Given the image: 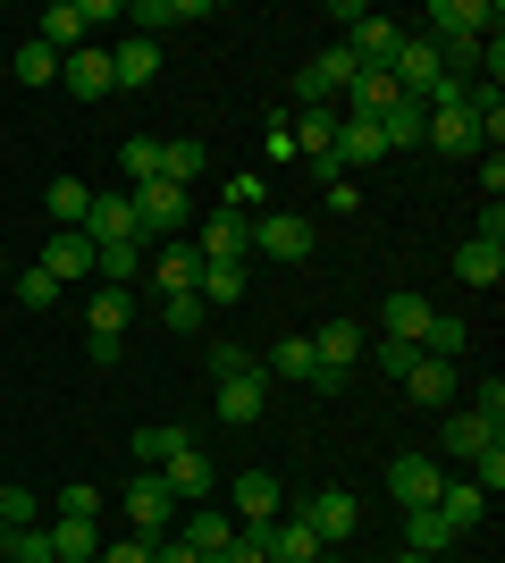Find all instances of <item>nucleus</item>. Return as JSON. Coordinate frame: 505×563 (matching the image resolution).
<instances>
[{"mask_svg": "<svg viewBox=\"0 0 505 563\" xmlns=\"http://www.w3.org/2000/svg\"><path fill=\"white\" fill-rule=\"evenodd\" d=\"M421 34H430L438 51L488 43V34H497V9H488V0H430V9H421Z\"/></svg>", "mask_w": 505, "mask_h": 563, "instance_id": "1", "label": "nucleus"}, {"mask_svg": "<svg viewBox=\"0 0 505 563\" xmlns=\"http://www.w3.org/2000/svg\"><path fill=\"white\" fill-rule=\"evenodd\" d=\"M119 514H127V530H135V539H168V530H177V496H168L161 471H135V479H127V496H119Z\"/></svg>", "mask_w": 505, "mask_h": 563, "instance_id": "2", "label": "nucleus"}, {"mask_svg": "<svg viewBox=\"0 0 505 563\" xmlns=\"http://www.w3.org/2000/svg\"><path fill=\"white\" fill-rule=\"evenodd\" d=\"M127 202H135V235H144V244H161V235H177V228L194 219L186 186H168V177H152V186H127Z\"/></svg>", "mask_w": 505, "mask_h": 563, "instance_id": "3", "label": "nucleus"}, {"mask_svg": "<svg viewBox=\"0 0 505 563\" xmlns=\"http://www.w3.org/2000/svg\"><path fill=\"white\" fill-rule=\"evenodd\" d=\"M253 253L278 261V269L312 261V219H295V211H262V219H253Z\"/></svg>", "mask_w": 505, "mask_h": 563, "instance_id": "4", "label": "nucleus"}, {"mask_svg": "<svg viewBox=\"0 0 505 563\" xmlns=\"http://www.w3.org/2000/svg\"><path fill=\"white\" fill-rule=\"evenodd\" d=\"M253 530H262V555H270V563H320V555H329V547H320V530L295 514V505H287L278 521H253Z\"/></svg>", "mask_w": 505, "mask_h": 563, "instance_id": "5", "label": "nucleus"}, {"mask_svg": "<svg viewBox=\"0 0 505 563\" xmlns=\"http://www.w3.org/2000/svg\"><path fill=\"white\" fill-rule=\"evenodd\" d=\"M194 253H202V261H237V269H244V253H253V219L219 202V211L194 228Z\"/></svg>", "mask_w": 505, "mask_h": 563, "instance_id": "6", "label": "nucleus"}, {"mask_svg": "<svg viewBox=\"0 0 505 563\" xmlns=\"http://www.w3.org/2000/svg\"><path fill=\"white\" fill-rule=\"evenodd\" d=\"M211 387H219V421H228V429H253V421H262V404H270L262 362H253V371H237V378H211Z\"/></svg>", "mask_w": 505, "mask_h": 563, "instance_id": "7", "label": "nucleus"}, {"mask_svg": "<svg viewBox=\"0 0 505 563\" xmlns=\"http://www.w3.org/2000/svg\"><path fill=\"white\" fill-rule=\"evenodd\" d=\"M194 278H202L194 235H161V244H152V286H161V295H194Z\"/></svg>", "mask_w": 505, "mask_h": 563, "instance_id": "8", "label": "nucleus"}, {"mask_svg": "<svg viewBox=\"0 0 505 563\" xmlns=\"http://www.w3.org/2000/svg\"><path fill=\"white\" fill-rule=\"evenodd\" d=\"M43 269H51L59 286H85V278H94V235H85V228H51Z\"/></svg>", "mask_w": 505, "mask_h": 563, "instance_id": "9", "label": "nucleus"}, {"mask_svg": "<svg viewBox=\"0 0 505 563\" xmlns=\"http://www.w3.org/2000/svg\"><path fill=\"white\" fill-rule=\"evenodd\" d=\"M228 514H237L244 530H253V521H278V514H287V488H278L270 471H244L237 488H228Z\"/></svg>", "mask_w": 505, "mask_h": 563, "instance_id": "10", "label": "nucleus"}, {"mask_svg": "<svg viewBox=\"0 0 505 563\" xmlns=\"http://www.w3.org/2000/svg\"><path fill=\"white\" fill-rule=\"evenodd\" d=\"M362 161H387L380 118H337V152H329V168L345 177V168H362Z\"/></svg>", "mask_w": 505, "mask_h": 563, "instance_id": "11", "label": "nucleus"}, {"mask_svg": "<svg viewBox=\"0 0 505 563\" xmlns=\"http://www.w3.org/2000/svg\"><path fill=\"white\" fill-rule=\"evenodd\" d=\"M34 43L68 59V51H85V43H94V25H85V9H76V0H51L43 18H34Z\"/></svg>", "mask_w": 505, "mask_h": 563, "instance_id": "12", "label": "nucleus"}, {"mask_svg": "<svg viewBox=\"0 0 505 563\" xmlns=\"http://www.w3.org/2000/svg\"><path fill=\"white\" fill-rule=\"evenodd\" d=\"M387 488H396V505H438L447 471H438L430 454H396V463H387Z\"/></svg>", "mask_w": 505, "mask_h": 563, "instance_id": "13", "label": "nucleus"}, {"mask_svg": "<svg viewBox=\"0 0 505 563\" xmlns=\"http://www.w3.org/2000/svg\"><path fill=\"white\" fill-rule=\"evenodd\" d=\"M59 85H68V93H85V101H110V93H119V85H110V51H101V43L68 51V59H59Z\"/></svg>", "mask_w": 505, "mask_h": 563, "instance_id": "14", "label": "nucleus"}, {"mask_svg": "<svg viewBox=\"0 0 505 563\" xmlns=\"http://www.w3.org/2000/svg\"><path fill=\"white\" fill-rule=\"evenodd\" d=\"M295 514H304V521H312V530H320V547H337V539H354V496H345V488H320V496H304V505H295Z\"/></svg>", "mask_w": 505, "mask_h": 563, "instance_id": "15", "label": "nucleus"}, {"mask_svg": "<svg viewBox=\"0 0 505 563\" xmlns=\"http://www.w3.org/2000/svg\"><path fill=\"white\" fill-rule=\"evenodd\" d=\"M237 530H244L237 514H219V505H194L177 539H186V547H194V555H202V563H219V555H228V539H237Z\"/></svg>", "mask_w": 505, "mask_h": 563, "instance_id": "16", "label": "nucleus"}, {"mask_svg": "<svg viewBox=\"0 0 505 563\" xmlns=\"http://www.w3.org/2000/svg\"><path fill=\"white\" fill-rule=\"evenodd\" d=\"M396 387H405L421 412H447V404H455V362H430V353H421V362H413Z\"/></svg>", "mask_w": 505, "mask_h": 563, "instance_id": "17", "label": "nucleus"}, {"mask_svg": "<svg viewBox=\"0 0 505 563\" xmlns=\"http://www.w3.org/2000/svg\"><path fill=\"white\" fill-rule=\"evenodd\" d=\"M396 43H405V25L380 18V9H362V18H354V43H345V51H354L362 68H387V59H396Z\"/></svg>", "mask_w": 505, "mask_h": 563, "instance_id": "18", "label": "nucleus"}, {"mask_svg": "<svg viewBox=\"0 0 505 563\" xmlns=\"http://www.w3.org/2000/svg\"><path fill=\"white\" fill-rule=\"evenodd\" d=\"M455 539H463V530L438 514V505H405V547H413V555H447Z\"/></svg>", "mask_w": 505, "mask_h": 563, "instance_id": "19", "label": "nucleus"}, {"mask_svg": "<svg viewBox=\"0 0 505 563\" xmlns=\"http://www.w3.org/2000/svg\"><path fill=\"white\" fill-rule=\"evenodd\" d=\"M497 438H505V429H497V421H481V412H447V421H438V446L463 454V463H472L481 446H497Z\"/></svg>", "mask_w": 505, "mask_h": 563, "instance_id": "20", "label": "nucleus"}, {"mask_svg": "<svg viewBox=\"0 0 505 563\" xmlns=\"http://www.w3.org/2000/svg\"><path fill=\"white\" fill-rule=\"evenodd\" d=\"M152 68H161V43H144V34H127V43L110 51V85H119V93L152 85Z\"/></svg>", "mask_w": 505, "mask_h": 563, "instance_id": "21", "label": "nucleus"}, {"mask_svg": "<svg viewBox=\"0 0 505 563\" xmlns=\"http://www.w3.org/2000/svg\"><path fill=\"white\" fill-rule=\"evenodd\" d=\"M262 378H287V387H312V378H320V353H312V336H278V353L262 362Z\"/></svg>", "mask_w": 505, "mask_h": 563, "instance_id": "22", "label": "nucleus"}, {"mask_svg": "<svg viewBox=\"0 0 505 563\" xmlns=\"http://www.w3.org/2000/svg\"><path fill=\"white\" fill-rule=\"evenodd\" d=\"M119 18H127V25H135V34L152 43V25H177V18H211V0H127Z\"/></svg>", "mask_w": 505, "mask_h": 563, "instance_id": "23", "label": "nucleus"}, {"mask_svg": "<svg viewBox=\"0 0 505 563\" xmlns=\"http://www.w3.org/2000/svg\"><path fill=\"white\" fill-rule=\"evenodd\" d=\"M430 143H438V152H463V161H481V152H488L481 126H472V110H430Z\"/></svg>", "mask_w": 505, "mask_h": 563, "instance_id": "24", "label": "nucleus"}, {"mask_svg": "<svg viewBox=\"0 0 505 563\" xmlns=\"http://www.w3.org/2000/svg\"><path fill=\"white\" fill-rule=\"evenodd\" d=\"M51 563H94L101 555V521H51Z\"/></svg>", "mask_w": 505, "mask_h": 563, "instance_id": "25", "label": "nucleus"}, {"mask_svg": "<svg viewBox=\"0 0 505 563\" xmlns=\"http://www.w3.org/2000/svg\"><path fill=\"white\" fill-rule=\"evenodd\" d=\"M85 235H94V244H127V235H135V202H127V194H94Z\"/></svg>", "mask_w": 505, "mask_h": 563, "instance_id": "26", "label": "nucleus"}, {"mask_svg": "<svg viewBox=\"0 0 505 563\" xmlns=\"http://www.w3.org/2000/svg\"><path fill=\"white\" fill-rule=\"evenodd\" d=\"M144 269V235H127V244H94V278L101 286H135Z\"/></svg>", "mask_w": 505, "mask_h": 563, "instance_id": "27", "label": "nucleus"}, {"mask_svg": "<svg viewBox=\"0 0 505 563\" xmlns=\"http://www.w3.org/2000/svg\"><path fill=\"white\" fill-rule=\"evenodd\" d=\"M345 93H354V118H387V110H396V101H405V93H396V76H387V68H362L354 85H345Z\"/></svg>", "mask_w": 505, "mask_h": 563, "instance_id": "28", "label": "nucleus"}, {"mask_svg": "<svg viewBox=\"0 0 505 563\" xmlns=\"http://www.w3.org/2000/svg\"><path fill=\"white\" fill-rule=\"evenodd\" d=\"M380 135H387V152H421V135H430V110H421V101H396V110L380 118Z\"/></svg>", "mask_w": 505, "mask_h": 563, "instance_id": "29", "label": "nucleus"}, {"mask_svg": "<svg viewBox=\"0 0 505 563\" xmlns=\"http://www.w3.org/2000/svg\"><path fill=\"white\" fill-rule=\"evenodd\" d=\"M51 219H59V228H85V219H94V186H85V177H51Z\"/></svg>", "mask_w": 505, "mask_h": 563, "instance_id": "30", "label": "nucleus"}, {"mask_svg": "<svg viewBox=\"0 0 505 563\" xmlns=\"http://www.w3.org/2000/svg\"><path fill=\"white\" fill-rule=\"evenodd\" d=\"M380 329H387V336H405V345H421V329H430V295H387Z\"/></svg>", "mask_w": 505, "mask_h": 563, "instance_id": "31", "label": "nucleus"}, {"mask_svg": "<svg viewBox=\"0 0 505 563\" xmlns=\"http://www.w3.org/2000/svg\"><path fill=\"white\" fill-rule=\"evenodd\" d=\"M161 479H168V496H177V505H186V496H211V463H202V454H168L161 463Z\"/></svg>", "mask_w": 505, "mask_h": 563, "instance_id": "32", "label": "nucleus"}, {"mask_svg": "<svg viewBox=\"0 0 505 563\" xmlns=\"http://www.w3.org/2000/svg\"><path fill=\"white\" fill-rule=\"evenodd\" d=\"M194 295H202V311H211V303H244V269H237V261H202Z\"/></svg>", "mask_w": 505, "mask_h": 563, "instance_id": "33", "label": "nucleus"}, {"mask_svg": "<svg viewBox=\"0 0 505 563\" xmlns=\"http://www.w3.org/2000/svg\"><path fill=\"white\" fill-rule=\"evenodd\" d=\"M438 514L455 521V530H481V514H488V496L472 488V479H447V488H438Z\"/></svg>", "mask_w": 505, "mask_h": 563, "instance_id": "34", "label": "nucleus"}, {"mask_svg": "<svg viewBox=\"0 0 505 563\" xmlns=\"http://www.w3.org/2000/svg\"><path fill=\"white\" fill-rule=\"evenodd\" d=\"M202 168H211V152H202V143H194V135L161 143V177H168V186H194V177H202Z\"/></svg>", "mask_w": 505, "mask_h": 563, "instance_id": "35", "label": "nucleus"}, {"mask_svg": "<svg viewBox=\"0 0 505 563\" xmlns=\"http://www.w3.org/2000/svg\"><path fill=\"white\" fill-rule=\"evenodd\" d=\"M421 345H430V362H455V353L472 345V329H463L455 311H430V329H421Z\"/></svg>", "mask_w": 505, "mask_h": 563, "instance_id": "36", "label": "nucleus"}, {"mask_svg": "<svg viewBox=\"0 0 505 563\" xmlns=\"http://www.w3.org/2000/svg\"><path fill=\"white\" fill-rule=\"evenodd\" d=\"M127 311H135V295H127V286H101V295H85V320H94V329H110V336L127 329Z\"/></svg>", "mask_w": 505, "mask_h": 563, "instance_id": "37", "label": "nucleus"}, {"mask_svg": "<svg viewBox=\"0 0 505 563\" xmlns=\"http://www.w3.org/2000/svg\"><path fill=\"white\" fill-rule=\"evenodd\" d=\"M119 168H127V186H152V177H161V143H152V135H127L119 143Z\"/></svg>", "mask_w": 505, "mask_h": 563, "instance_id": "38", "label": "nucleus"}, {"mask_svg": "<svg viewBox=\"0 0 505 563\" xmlns=\"http://www.w3.org/2000/svg\"><path fill=\"white\" fill-rule=\"evenodd\" d=\"M186 446H194L186 429H135V463H144V471H161L168 454H186Z\"/></svg>", "mask_w": 505, "mask_h": 563, "instance_id": "39", "label": "nucleus"}, {"mask_svg": "<svg viewBox=\"0 0 505 563\" xmlns=\"http://www.w3.org/2000/svg\"><path fill=\"white\" fill-rule=\"evenodd\" d=\"M219 202H228V211H244V219H262L270 186H262V177H253V168H237V177H228V194H219Z\"/></svg>", "mask_w": 505, "mask_h": 563, "instance_id": "40", "label": "nucleus"}, {"mask_svg": "<svg viewBox=\"0 0 505 563\" xmlns=\"http://www.w3.org/2000/svg\"><path fill=\"white\" fill-rule=\"evenodd\" d=\"M51 76H59V51H43L34 34H25L18 43V85H51Z\"/></svg>", "mask_w": 505, "mask_h": 563, "instance_id": "41", "label": "nucleus"}, {"mask_svg": "<svg viewBox=\"0 0 505 563\" xmlns=\"http://www.w3.org/2000/svg\"><path fill=\"white\" fill-rule=\"evenodd\" d=\"M18 303H25V311H51V303H59V278H51L43 261H34V269L18 278Z\"/></svg>", "mask_w": 505, "mask_h": 563, "instance_id": "42", "label": "nucleus"}, {"mask_svg": "<svg viewBox=\"0 0 505 563\" xmlns=\"http://www.w3.org/2000/svg\"><path fill=\"white\" fill-rule=\"evenodd\" d=\"M51 505H59V521H101V488H85V479H76V488H59Z\"/></svg>", "mask_w": 505, "mask_h": 563, "instance_id": "43", "label": "nucleus"}, {"mask_svg": "<svg viewBox=\"0 0 505 563\" xmlns=\"http://www.w3.org/2000/svg\"><path fill=\"white\" fill-rule=\"evenodd\" d=\"M472 471H481L472 488H481V496H497V488H505V438H497V446H481V454H472Z\"/></svg>", "mask_w": 505, "mask_h": 563, "instance_id": "44", "label": "nucleus"}, {"mask_svg": "<svg viewBox=\"0 0 505 563\" xmlns=\"http://www.w3.org/2000/svg\"><path fill=\"white\" fill-rule=\"evenodd\" d=\"M161 320H168L177 336H194V329H202V295H168V303H161Z\"/></svg>", "mask_w": 505, "mask_h": 563, "instance_id": "45", "label": "nucleus"}, {"mask_svg": "<svg viewBox=\"0 0 505 563\" xmlns=\"http://www.w3.org/2000/svg\"><path fill=\"white\" fill-rule=\"evenodd\" d=\"M371 362H380L387 378H405L413 362H421V345H405V336H380V353H371Z\"/></svg>", "mask_w": 505, "mask_h": 563, "instance_id": "46", "label": "nucleus"}, {"mask_svg": "<svg viewBox=\"0 0 505 563\" xmlns=\"http://www.w3.org/2000/svg\"><path fill=\"white\" fill-rule=\"evenodd\" d=\"M237 371H253V353H244V345H228V336H219V345H211V378H237Z\"/></svg>", "mask_w": 505, "mask_h": 563, "instance_id": "47", "label": "nucleus"}, {"mask_svg": "<svg viewBox=\"0 0 505 563\" xmlns=\"http://www.w3.org/2000/svg\"><path fill=\"white\" fill-rule=\"evenodd\" d=\"M219 563H270V555H262V530H237V539H228V555H219Z\"/></svg>", "mask_w": 505, "mask_h": 563, "instance_id": "48", "label": "nucleus"}, {"mask_svg": "<svg viewBox=\"0 0 505 563\" xmlns=\"http://www.w3.org/2000/svg\"><path fill=\"white\" fill-rule=\"evenodd\" d=\"M101 563H152V539H135V530H127L119 547H101Z\"/></svg>", "mask_w": 505, "mask_h": 563, "instance_id": "49", "label": "nucleus"}, {"mask_svg": "<svg viewBox=\"0 0 505 563\" xmlns=\"http://www.w3.org/2000/svg\"><path fill=\"white\" fill-rule=\"evenodd\" d=\"M472 412H481V421H497V429H505V378H488V387H481V404H472Z\"/></svg>", "mask_w": 505, "mask_h": 563, "instance_id": "50", "label": "nucleus"}, {"mask_svg": "<svg viewBox=\"0 0 505 563\" xmlns=\"http://www.w3.org/2000/svg\"><path fill=\"white\" fill-rule=\"evenodd\" d=\"M152 563H202V555H194V547L168 530V539H152Z\"/></svg>", "mask_w": 505, "mask_h": 563, "instance_id": "51", "label": "nucleus"}, {"mask_svg": "<svg viewBox=\"0 0 505 563\" xmlns=\"http://www.w3.org/2000/svg\"><path fill=\"white\" fill-rule=\"evenodd\" d=\"M481 194H488V202L505 194V152H481Z\"/></svg>", "mask_w": 505, "mask_h": 563, "instance_id": "52", "label": "nucleus"}, {"mask_svg": "<svg viewBox=\"0 0 505 563\" xmlns=\"http://www.w3.org/2000/svg\"><path fill=\"white\" fill-rule=\"evenodd\" d=\"M262 143H270V161H295V135H287V110L270 118V135H262Z\"/></svg>", "mask_w": 505, "mask_h": 563, "instance_id": "53", "label": "nucleus"}, {"mask_svg": "<svg viewBox=\"0 0 505 563\" xmlns=\"http://www.w3.org/2000/svg\"><path fill=\"white\" fill-rule=\"evenodd\" d=\"M85 362H119V336H110V329H85Z\"/></svg>", "mask_w": 505, "mask_h": 563, "instance_id": "54", "label": "nucleus"}, {"mask_svg": "<svg viewBox=\"0 0 505 563\" xmlns=\"http://www.w3.org/2000/svg\"><path fill=\"white\" fill-rule=\"evenodd\" d=\"M9 539H18V530H9V514H0V555H9Z\"/></svg>", "mask_w": 505, "mask_h": 563, "instance_id": "55", "label": "nucleus"}, {"mask_svg": "<svg viewBox=\"0 0 505 563\" xmlns=\"http://www.w3.org/2000/svg\"><path fill=\"white\" fill-rule=\"evenodd\" d=\"M396 563H438V555H413V547H405V555H396Z\"/></svg>", "mask_w": 505, "mask_h": 563, "instance_id": "56", "label": "nucleus"}, {"mask_svg": "<svg viewBox=\"0 0 505 563\" xmlns=\"http://www.w3.org/2000/svg\"><path fill=\"white\" fill-rule=\"evenodd\" d=\"M0 505H9V479H0Z\"/></svg>", "mask_w": 505, "mask_h": 563, "instance_id": "57", "label": "nucleus"}, {"mask_svg": "<svg viewBox=\"0 0 505 563\" xmlns=\"http://www.w3.org/2000/svg\"><path fill=\"white\" fill-rule=\"evenodd\" d=\"M320 563H345V555H320Z\"/></svg>", "mask_w": 505, "mask_h": 563, "instance_id": "58", "label": "nucleus"}, {"mask_svg": "<svg viewBox=\"0 0 505 563\" xmlns=\"http://www.w3.org/2000/svg\"><path fill=\"white\" fill-rule=\"evenodd\" d=\"M0 563H25V555H0Z\"/></svg>", "mask_w": 505, "mask_h": 563, "instance_id": "59", "label": "nucleus"}, {"mask_svg": "<svg viewBox=\"0 0 505 563\" xmlns=\"http://www.w3.org/2000/svg\"><path fill=\"white\" fill-rule=\"evenodd\" d=\"M94 563H101V555H94Z\"/></svg>", "mask_w": 505, "mask_h": 563, "instance_id": "60", "label": "nucleus"}]
</instances>
